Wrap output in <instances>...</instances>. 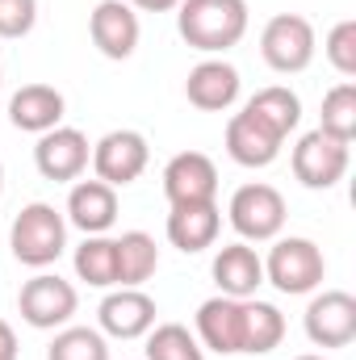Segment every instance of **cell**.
I'll return each mask as SVG.
<instances>
[{
	"label": "cell",
	"instance_id": "cell-1",
	"mask_svg": "<svg viewBox=\"0 0 356 360\" xmlns=\"http://www.w3.org/2000/svg\"><path fill=\"white\" fill-rule=\"evenodd\" d=\"M180 38L201 55H222L248 34V0H180Z\"/></svg>",
	"mask_w": 356,
	"mask_h": 360
},
{
	"label": "cell",
	"instance_id": "cell-2",
	"mask_svg": "<svg viewBox=\"0 0 356 360\" xmlns=\"http://www.w3.org/2000/svg\"><path fill=\"white\" fill-rule=\"evenodd\" d=\"M8 248L25 269H51L68 248V218L46 201H30L8 226Z\"/></svg>",
	"mask_w": 356,
	"mask_h": 360
},
{
	"label": "cell",
	"instance_id": "cell-3",
	"mask_svg": "<svg viewBox=\"0 0 356 360\" xmlns=\"http://www.w3.org/2000/svg\"><path fill=\"white\" fill-rule=\"evenodd\" d=\"M327 276V260H323V248L314 239H302V235H289V239H276L272 252L265 260V281L276 285L281 293L289 297H302V293H314Z\"/></svg>",
	"mask_w": 356,
	"mask_h": 360
},
{
	"label": "cell",
	"instance_id": "cell-4",
	"mask_svg": "<svg viewBox=\"0 0 356 360\" xmlns=\"http://www.w3.org/2000/svg\"><path fill=\"white\" fill-rule=\"evenodd\" d=\"M227 218H231V226H235V235L243 243L281 239V231H285V197L265 180H252V184L235 188V197L227 205Z\"/></svg>",
	"mask_w": 356,
	"mask_h": 360
},
{
	"label": "cell",
	"instance_id": "cell-5",
	"mask_svg": "<svg viewBox=\"0 0 356 360\" xmlns=\"http://www.w3.org/2000/svg\"><path fill=\"white\" fill-rule=\"evenodd\" d=\"M314 25L302 13H276L268 17V25L260 30V55L272 72L281 76H298L310 68L314 59Z\"/></svg>",
	"mask_w": 356,
	"mask_h": 360
},
{
	"label": "cell",
	"instance_id": "cell-6",
	"mask_svg": "<svg viewBox=\"0 0 356 360\" xmlns=\"http://www.w3.org/2000/svg\"><path fill=\"white\" fill-rule=\"evenodd\" d=\"M80 306V293L72 281H63L59 272H38L21 285L17 293V310L21 319L34 327V331H55V327H68L72 314Z\"/></svg>",
	"mask_w": 356,
	"mask_h": 360
},
{
	"label": "cell",
	"instance_id": "cell-7",
	"mask_svg": "<svg viewBox=\"0 0 356 360\" xmlns=\"http://www.w3.org/2000/svg\"><path fill=\"white\" fill-rule=\"evenodd\" d=\"M89 164H92V172H96V180H105L113 188H126V184H134L147 172L151 147H147V139L139 130H109V134H101L92 143Z\"/></svg>",
	"mask_w": 356,
	"mask_h": 360
},
{
	"label": "cell",
	"instance_id": "cell-8",
	"mask_svg": "<svg viewBox=\"0 0 356 360\" xmlns=\"http://www.w3.org/2000/svg\"><path fill=\"white\" fill-rule=\"evenodd\" d=\"M197 344L218 356H243V327H248V297H210L197 306Z\"/></svg>",
	"mask_w": 356,
	"mask_h": 360
},
{
	"label": "cell",
	"instance_id": "cell-9",
	"mask_svg": "<svg viewBox=\"0 0 356 360\" xmlns=\"http://www.w3.org/2000/svg\"><path fill=\"white\" fill-rule=\"evenodd\" d=\"M348 147L323 130H306L293 147V176L306 188H336L348 172Z\"/></svg>",
	"mask_w": 356,
	"mask_h": 360
},
{
	"label": "cell",
	"instance_id": "cell-10",
	"mask_svg": "<svg viewBox=\"0 0 356 360\" xmlns=\"http://www.w3.org/2000/svg\"><path fill=\"white\" fill-rule=\"evenodd\" d=\"M306 335L314 348H348L356 340V297L348 289H323L306 306Z\"/></svg>",
	"mask_w": 356,
	"mask_h": 360
},
{
	"label": "cell",
	"instance_id": "cell-11",
	"mask_svg": "<svg viewBox=\"0 0 356 360\" xmlns=\"http://www.w3.org/2000/svg\"><path fill=\"white\" fill-rule=\"evenodd\" d=\"M92 160V147L84 139V130L76 126H55L46 134H38V147H34V164L38 172L55 184H68V180H80L84 168Z\"/></svg>",
	"mask_w": 356,
	"mask_h": 360
},
{
	"label": "cell",
	"instance_id": "cell-12",
	"mask_svg": "<svg viewBox=\"0 0 356 360\" xmlns=\"http://www.w3.org/2000/svg\"><path fill=\"white\" fill-rule=\"evenodd\" d=\"M89 38L105 59H117V63L130 59L139 51V38H143L139 13L126 0H101L89 17Z\"/></svg>",
	"mask_w": 356,
	"mask_h": 360
},
{
	"label": "cell",
	"instance_id": "cell-13",
	"mask_svg": "<svg viewBox=\"0 0 356 360\" xmlns=\"http://www.w3.org/2000/svg\"><path fill=\"white\" fill-rule=\"evenodd\" d=\"M155 302L143 293V289H113L105 293L101 310H96V323H101V335H113V340H143L151 327H155Z\"/></svg>",
	"mask_w": 356,
	"mask_h": 360
},
{
	"label": "cell",
	"instance_id": "cell-14",
	"mask_svg": "<svg viewBox=\"0 0 356 360\" xmlns=\"http://www.w3.org/2000/svg\"><path fill=\"white\" fill-rule=\"evenodd\" d=\"M164 197L168 205L184 201H214L218 197V168L205 151H180L164 168Z\"/></svg>",
	"mask_w": 356,
	"mask_h": 360
},
{
	"label": "cell",
	"instance_id": "cell-15",
	"mask_svg": "<svg viewBox=\"0 0 356 360\" xmlns=\"http://www.w3.org/2000/svg\"><path fill=\"white\" fill-rule=\"evenodd\" d=\"M281 147H285V139L276 130H268L260 117H252L248 109L231 113V122H227V155L239 168H268L281 155Z\"/></svg>",
	"mask_w": 356,
	"mask_h": 360
},
{
	"label": "cell",
	"instance_id": "cell-16",
	"mask_svg": "<svg viewBox=\"0 0 356 360\" xmlns=\"http://www.w3.org/2000/svg\"><path fill=\"white\" fill-rule=\"evenodd\" d=\"M218 231H222L218 201H184V205H172V214H168V243L180 248L184 256L214 248Z\"/></svg>",
	"mask_w": 356,
	"mask_h": 360
},
{
	"label": "cell",
	"instance_id": "cell-17",
	"mask_svg": "<svg viewBox=\"0 0 356 360\" xmlns=\"http://www.w3.org/2000/svg\"><path fill=\"white\" fill-rule=\"evenodd\" d=\"M184 96L201 113H222L239 101V72L227 59H201L184 80Z\"/></svg>",
	"mask_w": 356,
	"mask_h": 360
},
{
	"label": "cell",
	"instance_id": "cell-18",
	"mask_svg": "<svg viewBox=\"0 0 356 360\" xmlns=\"http://www.w3.org/2000/svg\"><path fill=\"white\" fill-rule=\"evenodd\" d=\"M68 222L84 235H105L117 222V188L105 180H76L68 193Z\"/></svg>",
	"mask_w": 356,
	"mask_h": 360
},
{
	"label": "cell",
	"instance_id": "cell-19",
	"mask_svg": "<svg viewBox=\"0 0 356 360\" xmlns=\"http://www.w3.org/2000/svg\"><path fill=\"white\" fill-rule=\"evenodd\" d=\"M214 285L227 297H256V289L265 285V260L252 243H227L214 256Z\"/></svg>",
	"mask_w": 356,
	"mask_h": 360
},
{
	"label": "cell",
	"instance_id": "cell-20",
	"mask_svg": "<svg viewBox=\"0 0 356 360\" xmlns=\"http://www.w3.org/2000/svg\"><path fill=\"white\" fill-rule=\"evenodd\" d=\"M63 92L51 89V84H21L8 101V122L25 134H46L55 126H63Z\"/></svg>",
	"mask_w": 356,
	"mask_h": 360
},
{
	"label": "cell",
	"instance_id": "cell-21",
	"mask_svg": "<svg viewBox=\"0 0 356 360\" xmlns=\"http://www.w3.org/2000/svg\"><path fill=\"white\" fill-rule=\"evenodd\" d=\"M113 256H117V285L122 289H139L160 269V248L147 231H122V239H113Z\"/></svg>",
	"mask_w": 356,
	"mask_h": 360
},
{
	"label": "cell",
	"instance_id": "cell-22",
	"mask_svg": "<svg viewBox=\"0 0 356 360\" xmlns=\"http://www.w3.org/2000/svg\"><path fill=\"white\" fill-rule=\"evenodd\" d=\"M243 109H248L252 117H260L268 130H276L281 139H289V134L298 130V122H302V101H298V92L285 89V84H268V89H260Z\"/></svg>",
	"mask_w": 356,
	"mask_h": 360
},
{
	"label": "cell",
	"instance_id": "cell-23",
	"mask_svg": "<svg viewBox=\"0 0 356 360\" xmlns=\"http://www.w3.org/2000/svg\"><path fill=\"white\" fill-rule=\"evenodd\" d=\"M285 340V314L260 302V297H248V327H243V352L248 356H268L272 348H281Z\"/></svg>",
	"mask_w": 356,
	"mask_h": 360
},
{
	"label": "cell",
	"instance_id": "cell-24",
	"mask_svg": "<svg viewBox=\"0 0 356 360\" xmlns=\"http://www.w3.org/2000/svg\"><path fill=\"white\" fill-rule=\"evenodd\" d=\"M76 276L92 289H113L117 285V256H113V239L105 235H84V243L76 248Z\"/></svg>",
	"mask_w": 356,
	"mask_h": 360
},
{
	"label": "cell",
	"instance_id": "cell-25",
	"mask_svg": "<svg viewBox=\"0 0 356 360\" xmlns=\"http://www.w3.org/2000/svg\"><path fill=\"white\" fill-rule=\"evenodd\" d=\"M147 360H205V348L184 323H160L147 331Z\"/></svg>",
	"mask_w": 356,
	"mask_h": 360
},
{
	"label": "cell",
	"instance_id": "cell-26",
	"mask_svg": "<svg viewBox=\"0 0 356 360\" xmlns=\"http://www.w3.org/2000/svg\"><path fill=\"white\" fill-rule=\"evenodd\" d=\"M323 134L340 139V143H352L356 139V84L344 80L323 96V122H319Z\"/></svg>",
	"mask_w": 356,
	"mask_h": 360
},
{
	"label": "cell",
	"instance_id": "cell-27",
	"mask_svg": "<svg viewBox=\"0 0 356 360\" xmlns=\"http://www.w3.org/2000/svg\"><path fill=\"white\" fill-rule=\"evenodd\" d=\"M46 360H109V344L96 327H63L51 340Z\"/></svg>",
	"mask_w": 356,
	"mask_h": 360
},
{
	"label": "cell",
	"instance_id": "cell-28",
	"mask_svg": "<svg viewBox=\"0 0 356 360\" xmlns=\"http://www.w3.org/2000/svg\"><path fill=\"white\" fill-rule=\"evenodd\" d=\"M323 55H327V63H331L344 80L356 76V21L352 17H344V21L331 25V34H327V42H323Z\"/></svg>",
	"mask_w": 356,
	"mask_h": 360
},
{
	"label": "cell",
	"instance_id": "cell-29",
	"mask_svg": "<svg viewBox=\"0 0 356 360\" xmlns=\"http://www.w3.org/2000/svg\"><path fill=\"white\" fill-rule=\"evenodd\" d=\"M38 21V0H0V38H25Z\"/></svg>",
	"mask_w": 356,
	"mask_h": 360
},
{
	"label": "cell",
	"instance_id": "cell-30",
	"mask_svg": "<svg viewBox=\"0 0 356 360\" xmlns=\"http://www.w3.org/2000/svg\"><path fill=\"white\" fill-rule=\"evenodd\" d=\"M134 13H172L180 0H126Z\"/></svg>",
	"mask_w": 356,
	"mask_h": 360
},
{
	"label": "cell",
	"instance_id": "cell-31",
	"mask_svg": "<svg viewBox=\"0 0 356 360\" xmlns=\"http://www.w3.org/2000/svg\"><path fill=\"white\" fill-rule=\"evenodd\" d=\"M0 360H17V335L4 319H0Z\"/></svg>",
	"mask_w": 356,
	"mask_h": 360
},
{
	"label": "cell",
	"instance_id": "cell-32",
	"mask_svg": "<svg viewBox=\"0 0 356 360\" xmlns=\"http://www.w3.org/2000/svg\"><path fill=\"white\" fill-rule=\"evenodd\" d=\"M293 360H327V356H319V352H306V356H293Z\"/></svg>",
	"mask_w": 356,
	"mask_h": 360
},
{
	"label": "cell",
	"instance_id": "cell-33",
	"mask_svg": "<svg viewBox=\"0 0 356 360\" xmlns=\"http://www.w3.org/2000/svg\"><path fill=\"white\" fill-rule=\"evenodd\" d=\"M0 193H4V164H0Z\"/></svg>",
	"mask_w": 356,
	"mask_h": 360
}]
</instances>
